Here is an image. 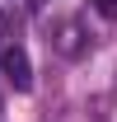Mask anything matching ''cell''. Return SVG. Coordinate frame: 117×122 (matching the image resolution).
I'll return each instance as SVG.
<instances>
[{
	"mask_svg": "<svg viewBox=\"0 0 117 122\" xmlns=\"http://www.w3.org/2000/svg\"><path fill=\"white\" fill-rule=\"evenodd\" d=\"M0 71H5V80H10L19 94H28V89H33V66H28V52H24V47L0 52Z\"/></svg>",
	"mask_w": 117,
	"mask_h": 122,
	"instance_id": "obj_1",
	"label": "cell"
},
{
	"mask_svg": "<svg viewBox=\"0 0 117 122\" xmlns=\"http://www.w3.org/2000/svg\"><path fill=\"white\" fill-rule=\"evenodd\" d=\"M61 52H80V28H75V24H66V28H61Z\"/></svg>",
	"mask_w": 117,
	"mask_h": 122,
	"instance_id": "obj_2",
	"label": "cell"
},
{
	"mask_svg": "<svg viewBox=\"0 0 117 122\" xmlns=\"http://www.w3.org/2000/svg\"><path fill=\"white\" fill-rule=\"evenodd\" d=\"M94 10H98V14H108V19H112V14H117V0H94Z\"/></svg>",
	"mask_w": 117,
	"mask_h": 122,
	"instance_id": "obj_3",
	"label": "cell"
},
{
	"mask_svg": "<svg viewBox=\"0 0 117 122\" xmlns=\"http://www.w3.org/2000/svg\"><path fill=\"white\" fill-rule=\"evenodd\" d=\"M28 5H33V10H42V0H28Z\"/></svg>",
	"mask_w": 117,
	"mask_h": 122,
	"instance_id": "obj_4",
	"label": "cell"
}]
</instances>
